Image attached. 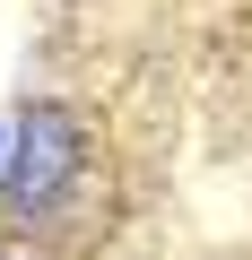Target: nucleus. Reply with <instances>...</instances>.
<instances>
[{
    "mask_svg": "<svg viewBox=\"0 0 252 260\" xmlns=\"http://www.w3.org/2000/svg\"><path fill=\"white\" fill-rule=\"evenodd\" d=\"M78 113L70 104H52V95H35V104H18V121H9V148H0V208L9 217H44V208H61V191L78 182Z\"/></svg>",
    "mask_w": 252,
    "mask_h": 260,
    "instance_id": "1",
    "label": "nucleus"
},
{
    "mask_svg": "<svg viewBox=\"0 0 252 260\" xmlns=\"http://www.w3.org/2000/svg\"><path fill=\"white\" fill-rule=\"evenodd\" d=\"M0 148H9V130H0Z\"/></svg>",
    "mask_w": 252,
    "mask_h": 260,
    "instance_id": "2",
    "label": "nucleus"
}]
</instances>
